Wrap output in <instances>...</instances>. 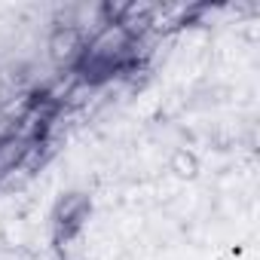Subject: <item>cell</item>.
<instances>
[{"mask_svg": "<svg viewBox=\"0 0 260 260\" xmlns=\"http://www.w3.org/2000/svg\"><path fill=\"white\" fill-rule=\"evenodd\" d=\"M86 55V34L71 25H52L46 34V58L58 71H74Z\"/></svg>", "mask_w": 260, "mask_h": 260, "instance_id": "obj_1", "label": "cell"}, {"mask_svg": "<svg viewBox=\"0 0 260 260\" xmlns=\"http://www.w3.org/2000/svg\"><path fill=\"white\" fill-rule=\"evenodd\" d=\"M169 175L178 181V184H193L199 175H202V156L187 147V144H178L172 153H169V162H166Z\"/></svg>", "mask_w": 260, "mask_h": 260, "instance_id": "obj_2", "label": "cell"}, {"mask_svg": "<svg viewBox=\"0 0 260 260\" xmlns=\"http://www.w3.org/2000/svg\"><path fill=\"white\" fill-rule=\"evenodd\" d=\"M25 147H28V141H22V138H10V141L0 144V178H7L10 172L19 169V162L25 156Z\"/></svg>", "mask_w": 260, "mask_h": 260, "instance_id": "obj_3", "label": "cell"}, {"mask_svg": "<svg viewBox=\"0 0 260 260\" xmlns=\"http://www.w3.org/2000/svg\"><path fill=\"white\" fill-rule=\"evenodd\" d=\"M16 119L13 116H7V113H0V144L4 141H10V138H16Z\"/></svg>", "mask_w": 260, "mask_h": 260, "instance_id": "obj_4", "label": "cell"}]
</instances>
